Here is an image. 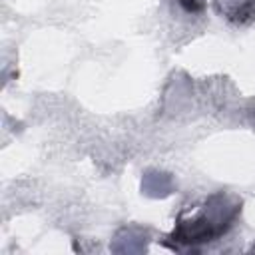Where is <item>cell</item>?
I'll return each instance as SVG.
<instances>
[{"instance_id": "6da1fadb", "label": "cell", "mask_w": 255, "mask_h": 255, "mask_svg": "<svg viewBox=\"0 0 255 255\" xmlns=\"http://www.w3.org/2000/svg\"><path fill=\"white\" fill-rule=\"evenodd\" d=\"M179 6L185 12H199L203 8V2L201 0H179Z\"/></svg>"}]
</instances>
